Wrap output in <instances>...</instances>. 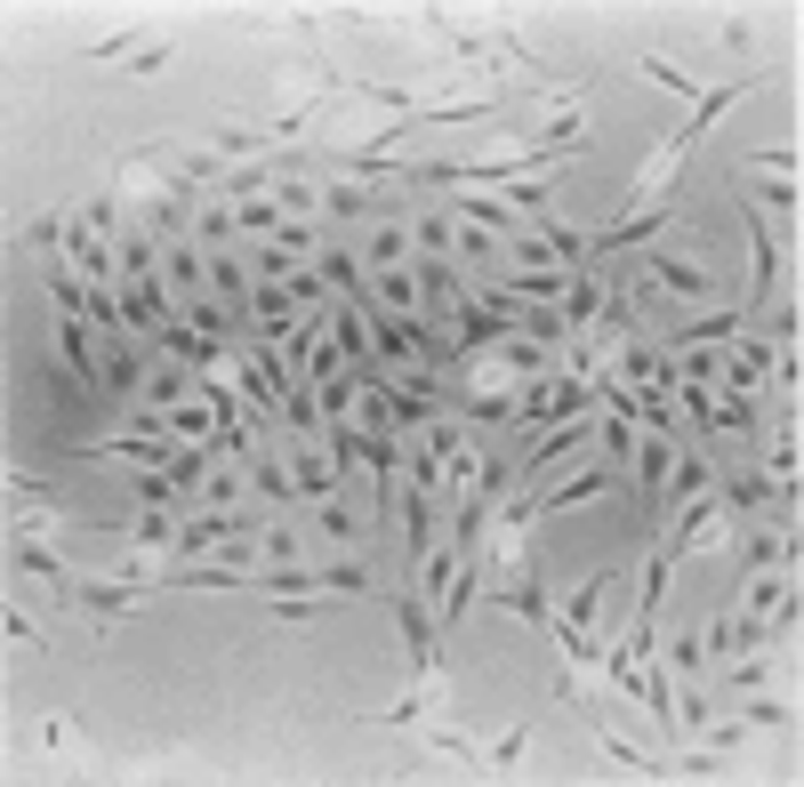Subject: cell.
Returning <instances> with one entry per match:
<instances>
[{
  "instance_id": "7c38bea8",
  "label": "cell",
  "mask_w": 804,
  "mask_h": 787,
  "mask_svg": "<svg viewBox=\"0 0 804 787\" xmlns=\"http://www.w3.org/2000/svg\"><path fill=\"white\" fill-rule=\"evenodd\" d=\"M314 523H322L330 538H355V530H362L355 514H346V499H322V514H314Z\"/></svg>"
},
{
  "instance_id": "6da1fadb",
  "label": "cell",
  "mask_w": 804,
  "mask_h": 787,
  "mask_svg": "<svg viewBox=\"0 0 804 787\" xmlns=\"http://www.w3.org/2000/svg\"><path fill=\"white\" fill-rule=\"evenodd\" d=\"M580 410H587V378H580V370H555V378H531L523 410H515V450H523L540 426H564V419H580Z\"/></svg>"
},
{
  "instance_id": "4fadbf2b",
  "label": "cell",
  "mask_w": 804,
  "mask_h": 787,
  "mask_svg": "<svg viewBox=\"0 0 804 787\" xmlns=\"http://www.w3.org/2000/svg\"><path fill=\"white\" fill-rule=\"evenodd\" d=\"M604 450L628 466V459H635V426H628V419H604Z\"/></svg>"
},
{
  "instance_id": "8fae6325",
  "label": "cell",
  "mask_w": 804,
  "mask_h": 787,
  "mask_svg": "<svg viewBox=\"0 0 804 787\" xmlns=\"http://www.w3.org/2000/svg\"><path fill=\"white\" fill-rule=\"evenodd\" d=\"M242 225H250V234H282V225H290V217H282L274 201H242Z\"/></svg>"
},
{
  "instance_id": "52a82bcc",
  "label": "cell",
  "mask_w": 804,
  "mask_h": 787,
  "mask_svg": "<svg viewBox=\"0 0 804 787\" xmlns=\"http://www.w3.org/2000/svg\"><path fill=\"white\" fill-rule=\"evenodd\" d=\"M668 675H676V683H700V675H708V635H676Z\"/></svg>"
},
{
  "instance_id": "9c48e42d",
  "label": "cell",
  "mask_w": 804,
  "mask_h": 787,
  "mask_svg": "<svg viewBox=\"0 0 804 787\" xmlns=\"http://www.w3.org/2000/svg\"><path fill=\"white\" fill-rule=\"evenodd\" d=\"M322 201H330L338 217H362V210H370V185H362V177H330V193H322Z\"/></svg>"
},
{
  "instance_id": "9a60e30c",
  "label": "cell",
  "mask_w": 804,
  "mask_h": 787,
  "mask_svg": "<svg viewBox=\"0 0 804 787\" xmlns=\"http://www.w3.org/2000/svg\"><path fill=\"white\" fill-rule=\"evenodd\" d=\"M644 73L659 80V89H692V73H676V65H668V57H644Z\"/></svg>"
},
{
  "instance_id": "30bf717a",
  "label": "cell",
  "mask_w": 804,
  "mask_h": 787,
  "mask_svg": "<svg viewBox=\"0 0 804 787\" xmlns=\"http://www.w3.org/2000/svg\"><path fill=\"white\" fill-rule=\"evenodd\" d=\"M314 587H338V595H362V587H370V571H362V563H330V571L314 578Z\"/></svg>"
},
{
  "instance_id": "7a4b0ae2",
  "label": "cell",
  "mask_w": 804,
  "mask_h": 787,
  "mask_svg": "<svg viewBox=\"0 0 804 787\" xmlns=\"http://www.w3.org/2000/svg\"><path fill=\"white\" fill-rule=\"evenodd\" d=\"M635 265H644V289H659V298H716V274H708L700 258H676V250H644Z\"/></svg>"
},
{
  "instance_id": "277c9868",
  "label": "cell",
  "mask_w": 804,
  "mask_h": 787,
  "mask_svg": "<svg viewBox=\"0 0 804 787\" xmlns=\"http://www.w3.org/2000/svg\"><path fill=\"white\" fill-rule=\"evenodd\" d=\"M668 466H676V442H668V434H644V442H635V459H628V474H635V490H644V499H659Z\"/></svg>"
},
{
  "instance_id": "5b68a950",
  "label": "cell",
  "mask_w": 804,
  "mask_h": 787,
  "mask_svg": "<svg viewBox=\"0 0 804 787\" xmlns=\"http://www.w3.org/2000/svg\"><path fill=\"white\" fill-rule=\"evenodd\" d=\"M740 217H749V234H756V298H772V282H780V241H772V225H765L756 201H749Z\"/></svg>"
},
{
  "instance_id": "5bb4252c",
  "label": "cell",
  "mask_w": 804,
  "mask_h": 787,
  "mask_svg": "<svg viewBox=\"0 0 804 787\" xmlns=\"http://www.w3.org/2000/svg\"><path fill=\"white\" fill-rule=\"evenodd\" d=\"M201 274H210V265H201V258H194V250H177V258H170V282H177V289H194V282H201Z\"/></svg>"
},
{
  "instance_id": "e0dca14e",
  "label": "cell",
  "mask_w": 804,
  "mask_h": 787,
  "mask_svg": "<svg viewBox=\"0 0 804 787\" xmlns=\"http://www.w3.org/2000/svg\"><path fill=\"white\" fill-rule=\"evenodd\" d=\"M234 225H242L234 210H201V241H225V234H234Z\"/></svg>"
},
{
  "instance_id": "8992f818",
  "label": "cell",
  "mask_w": 804,
  "mask_h": 787,
  "mask_svg": "<svg viewBox=\"0 0 804 787\" xmlns=\"http://www.w3.org/2000/svg\"><path fill=\"white\" fill-rule=\"evenodd\" d=\"M137 386H146V402H153V410H177V402H185V393H201V386H194V378H185V370H177V362H153V370H146V378H137Z\"/></svg>"
},
{
  "instance_id": "ba28073f",
  "label": "cell",
  "mask_w": 804,
  "mask_h": 787,
  "mask_svg": "<svg viewBox=\"0 0 804 787\" xmlns=\"http://www.w3.org/2000/svg\"><path fill=\"white\" fill-rule=\"evenodd\" d=\"M395 258H410V234H403V225H370L362 265H395Z\"/></svg>"
},
{
  "instance_id": "3957f363",
  "label": "cell",
  "mask_w": 804,
  "mask_h": 787,
  "mask_svg": "<svg viewBox=\"0 0 804 787\" xmlns=\"http://www.w3.org/2000/svg\"><path fill=\"white\" fill-rule=\"evenodd\" d=\"M153 587H137V578H73V595L65 603H81V611H97V635H113V619L129 611V603H146Z\"/></svg>"
},
{
  "instance_id": "2e32d148",
  "label": "cell",
  "mask_w": 804,
  "mask_h": 787,
  "mask_svg": "<svg viewBox=\"0 0 804 787\" xmlns=\"http://www.w3.org/2000/svg\"><path fill=\"white\" fill-rule=\"evenodd\" d=\"M9 635H16V644H33V651H49V635H40V627H33V619L16 611V603H9Z\"/></svg>"
}]
</instances>
